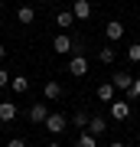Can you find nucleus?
I'll use <instances>...</instances> for the list:
<instances>
[{"mask_svg":"<svg viewBox=\"0 0 140 147\" xmlns=\"http://www.w3.org/2000/svg\"><path fill=\"white\" fill-rule=\"evenodd\" d=\"M104 36H108V42H121L124 39V23L121 20H108L104 23Z\"/></svg>","mask_w":140,"mask_h":147,"instance_id":"obj_1","label":"nucleus"},{"mask_svg":"<svg viewBox=\"0 0 140 147\" xmlns=\"http://www.w3.org/2000/svg\"><path fill=\"white\" fill-rule=\"evenodd\" d=\"M65 124H68V121H65V115H59V111H52V115L46 118V131H49V134H56V137L65 131Z\"/></svg>","mask_w":140,"mask_h":147,"instance_id":"obj_2","label":"nucleus"},{"mask_svg":"<svg viewBox=\"0 0 140 147\" xmlns=\"http://www.w3.org/2000/svg\"><path fill=\"white\" fill-rule=\"evenodd\" d=\"M72 49H75V42H72V36H65V33L52 39V53H56V56H68Z\"/></svg>","mask_w":140,"mask_h":147,"instance_id":"obj_3","label":"nucleus"},{"mask_svg":"<svg viewBox=\"0 0 140 147\" xmlns=\"http://www.w3.org/2000/svg\"><path fill=\"white\" fill-rule=\"evenodd\" d=\"M68 72H72V75H88V59H85L82 53L72 56V59H68Z\"/></svg>","mask_w":140,"mask_h":147,"instance_id":"obj_4","label":"nucleus"},{"mask_svg":"<svg viewBox=\"0 0 140 147\" xmlns=\"http://www.w3.org/2000/svg\"><path fill=\"white\" fill-rule=\"evenodd\" d=\"M111 85H114V88H121V92H130L134 75H130V72H114V75H111Z\"/></svg>","mask_w":140,"mask_h":147,"instance_id":"obj_5","label":"nucleus"},{"mask_svg":"<svg viewBox=\"0 0 140 147\" xmlns=\"http://www.w3.org/2000/svg\"><path fill=\"white\" fill-rule=\"evenodd\" d=\"M46 118H49V108L42 105V101H36V105L29 108V121L33 124H46Z\"/></svg>","mask_w":140,"mask_h":147,"instance_id":"obj_6","label":"nucleus"},{"mask_svg":"<svg viewBox=\"0 0 140 147\" xmlns=\"http://www.w3.org/2000/svg\"><path fill=\"white\" fill-rule=\"evenodd\" d=\"M111 118L114 121H127L130 118V105L127 101H111Z\"/></svg>","mask_w":140,"mask_h":147,"instance_id":"obj_7","label":"nucleus"},{"mask_svg":"<svg viewBox=\"0 0 140 147\" xmlns=\"http://www.w3.org/2000/svg\"><path fill=\"white\" fill-rule=\"evenodd\" d=\"M72 13H75L78 23L88 20V16H91V3H88V0H75V3H72Z\"/></svg>","mask_w":140,"mask_h":147,"instance_id":"obj_8","label":"nucleus"},{"mask_svg":"<svg viewBox=\"0 0 140 147\" xmlns=\"http://www.w3.org/2000/svg\"><path fill=\"white\" fill-rule=\"evenodd\" d=\"M75 23H78V20H75V13H72V10L56 13V26H59V30H68V26H75Z\"/></svg>","mask_w":140,"mask_h":147,"instance_id":"obj_9","label":"nucleus"},{"mask_svg":"<svg viewBox=\"0 0 140 147\" xmlns=\"http://www.w3.org/2000/svg\"><path fill=\"white\" fill-rule=\"evenodd\" d=\"M13 118H16V105H13V101H0V121L10 124Z\"/></svg>","mask_w":140,"mask_h":147,"instance_id":"obj_10","label":"nucleus"},{"mask_svg":"<svg viewBox=\"0 0 140 147\" xmlns=\"http://www.w3.org/2000/svg\"><path fill=\"white\" fill-rule=\"evenodd\" d=\"M85 131H88L91 137H101L104 131H108V124H104V118H91V121H88V127H85Z\"/></svg>","mask_w":140,"mask_h":147,"instance_id":"obj_11","label":"nucleus"},{"mask_svg":"<svg viewBox=\"0 0 140 147\" xmlns=\"http://www.w3.org/2000/svg\"><path fill=\"white\" fill-rule=\"evenodd\" d=\"M10 88H13L16 95L29 92V79H26V75H13V79H10Z\"/></svg>","mask_w":140,"mask_h":147,"instance_id":"obj_12","label":"nucleus"},{"mask_svg":"<svg viewBox=\"0 0 140 147\" xmlns=\"http://www.w3.org/2000/svg\"><path fill=\"white\" fill-rule=\"evenodd\" d=\"M42 95H46V98H62V85L52 79V82H46V85H42Z\"/></svg>","mask_w":140,"mask_h":147,"instance_id":"obj_13","label":"nucleus"},{"mask_svg":"<svg viewBox=\"0 0 140 147\" xmlns=\"http://www.w3.org/2000/svg\"><path fill=\"white\" fill-rule=\"evenodd\" d=\"M114 92H117V88H114L111 82H101V85H98V98H101V101H114Z\"/></svg>","mask_w":140,"mask_h":147,"instance_id":"obj_14","label":"nucleus"},{"mask_svg":"<svg viewBox=\"0 0 140 147\" xmlns=\"http://www.w3.org/2000/svg\"><path fill=\"white\" fill-rule=\"evenodd\" d=\"M75 147H98V137H91L88 131H78V137H75Z\"/></svg>","mask_w":140,"mask_h":147,"instance_id":"obj_15","label":"nucleus"},{"mask_svg":"<svg viewBox=\"0 0 140 147\" xmlns=\"http://www.w3.org/2000/svg\"><path fill=\"white\" fill-rule=\"evenodd\" d=\"M16 20L20 23H33L36 20V10H33V7H20V10H16Z\"/></svg>","mask_w":140,"mask_h":147,"instance_id":"obj_16","label":"nucleus"},{"mask_svg":"<svg viewBox=\"0 0 140 147\" xmlns=\"http://www.w3.org/2000/svg\"><path fill=\"white\" fill-rule=\"evenodd\" d=\"M114 59H117V53H114V49H98V62H101V65H111Z\"/></svg>","mask_w":140,"mask_h":147,"instance_id":"obj_17","label":"nucleus"},{"mask_svg":"<svg viewBox=\"0 0 140 147\" xmlns=\"http://www.w3.org/2000/svg\"><path fill=\"white\" fill-rule=\"evenodd\" d=\"M127 101H140V75H134V85L127 92Z\"/></svg>","mask_w":140,"mask_h":147,"instance_id":"obj_18","label":"nucleus"},{"mask_svg":"<svg viewBox=\"0 0 140 147\" xmlns=\"http://www.w3.org/2000/svg\"><path fill=\"white\" fill-rule=\"evenodd\" d=\"M88 121H91L88 111H75V127H78V131H82V127H88Z\"/></svg>","mask_w":140,"mask_h":147,"instance_id":"obj_19","label":"nucleus"},{"mask_svg":"<svg viewBox=\"0 0 140 147\" xmlns=\"http://www.w3.org/2000/svg\"><path fill=\"white\" fill-rule=\"evenodd\" d=\"M10 79H13V75H10V72H7V69H3V65H0V88H7V85H10Z\"/></svg>","mask_w":140,"mask_h":147,"instance_id":"obj_20","label":"nucleus"},{"mask_svg":"<svg viewBox=\"0 0 140 147\" xmlns=\"http://www.w3.org/2000/svg\"><path fill=\"white\" fill-rule=\"evenodd\" d=\"M127 56H130V62H140V42H137V46H130V49H127Z\"/></svg>","mask_w":140,"mask_h":147,"instance_id":"obj_21","label":"nucleus"},{"mask_svg":"<svg viewBox=\"0 0 140 147\" xmlns=\"http://www.w3.org/2000/svg\"><path fill=\"white\" fill-rule=\"evenodd\" d=\"M7 147H26V141L23 137H13V141H7Z\"/></svg>","mask_w":140,"mask_h":147,"instance_id":"obj_22","label":"nucleus"},{"mask_svg":"<svg viewBox=\"0 0 140 147\" xmlns=\"http://www.w3.org/2000/svg\"><path fill=\"white\" fill-rule=\"evenodd\" d=\"M3 56H7V49H3V46H0V62H3Z\"/></svg>","mask_w":140,"mask_h":147,"instance_id":"obj_23","label":"nucleus"},{"mask_svg":"<svg viewBox=\"0 0 140 147\" xmlns=\"http://www.w3.org/2000/svg\"><path fill=\"white\" fill-rule=\"evenodd\" d=\"M108 147H124V144H121V141H114V144H108Z\"/></svg>","mask_w":140,"mask_h":147,"instance_id":"obj_24","label":"nucleus"},{"mask_svg":"<svg viewBox=\"0 0 140 147\" xmlns=\"http://www.w3.org/2000/svg\"><path fill=\"white\" fill-rule=\"evenodd\" d=\"M137 144H140V131H137Z\"/></svg>","mask_w":140,"mask_h":147,"instance_id":"obj_25","label":"nucleus"},{"mask_svg":"<svg viewBox=\"0 0 140 147\" xmlns=\"http://www.w3.org/2000/svg\"><path fill=\"white\" fill-rule=\"evenodd\" d=\"M46 147H59V144H46Z\"/></svg>","mask_w":140,"mask_h":147,"instance_id":"obj_26","label":"nucleus"},{"mask_svg":"<svg viewBox=\"0 0 140 147\" xmlns=\"http://www.w3.org/2000/svg\"><path fill=\"white\" fill-rule=\"evenodd\" d=\"M39 3H46V0H39Z\"/></svg>","mask_w":140,"mask_h":147,"instance_id":"obj_27","label":"nucleus"},{"mask_svg":"<svg viewBox=\"0 0 140 147\" xmlns=\"http://www.w3.org/2000/svg\"><path fill=\"white\" fill-rule=\"evenodd\" d=\"M0 7H3V0H0Z\"/></svg>","mask_w":140,"mask_h":147,"instance_id":"obj_28","label":"nucleus"},{"mask_svg":"<svg viewBox=\"0 0 140 147\" xmlns=\"http://www.w3.org/2000/svg\"><path fill=\"white\" fill-rule=\"evenodd\" d=\"M0 26H3V23H0Z\"/></svg>","mask_w":140,"mask_h":147,"instance_id":"obj_29","label":"nucleus"}]
</instances>
